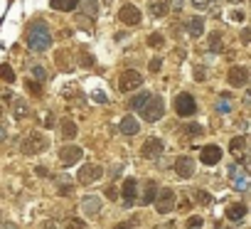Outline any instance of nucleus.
I'll list each match as a JSON object with an SVG mask.
<instances>
[{
    "label": "nucleus",
    "mask_w": 251,
    "mask_h": 229,
    "mask_svg": "<svg viewBox=\"0 0 251 229\" xmlns=\"http://www.w3.org/2000/svg\"><path fill=\"white\" fill-rule=\"evenodd\" d=\"M185 27H187V35H190V37H200V35L204 32V20H202V18H190V20L185 23Z\"/></svg>",
    "instance_id": "f3484780"
},
{
    "label": "nucleus",
    "mask_w": 251,
    "mask_h": 229,
    "mask_svg": "<svg viewBox=\"0 0 251 229\" xmlns=\"http://www.w3.org/2000/svg\"><path fill=\"white\" fill-rule=\"evenodd\" d=\"M81 13L86 18H96L99 15V5H96V0H84L81 3Z\"/></svg>",
    "instance_id": "393cba45"
},
{
    "label": "nucleus",
    "mask_w": 251,
    "mask_h": 229,
    "mask_svg": "<svg viewBox=\"0 0 251 229\" xmlns=\"http://www.w3.org/2000/svg\"><path fill=\"white\" fill-rule=\"evenodd\" d=\"M91 99H94V101H99V103H106V101H108V99H106V94H101V91H94V94H91Z\"/></svg>",
    "instance_id": "a19ab883"
},
{
    "label": "nucleus",
    "mask_w": 251,
    "mask_h": 229,
    "mask_svg": "<svg viewBox=\"0 0 251 229\" xmlns=\"http://www.w3.org/2000/svg\"><path fill=\"white\" fill-rule=\"evenodd\" d=\"M81 209H84V214H89V217L99 214V212H101V197H99V195H86V197L81 200Z\"/></svg>",
    "instance_id": "2eb2a0df"
},
{
    "label": "nucleus",
    "mask_w": 251,
    "mask_h": 229,
    "mask_svg": "<svg viewBox=\"0 0 251 229\" xmlns=\"http://www.w3.org/2000/svg\"><path fill=\"white\" fill-rule=\"evenodd\" d=\"M143 84V76L136 72V69H126L123 74H121V79H118V89L121 91H133V89H138Z\"/></svg>",
    "instance_id": "0eeeda50"
},
{
    "label": "nucleus",
    "mask_w": 251,
    "mask_h": 229,
    "mask_svg": "<svg viewBox=\"0 0 251 229\" xmlns=\"http://www.w3.org/2000/svg\"><path fill=\"white\" fill-rule=\"evenodd\" d=\"M3 138H5V128L0 126V143H3Z\"/></svg>",
    "instance_id": "8fccbe9b"
},
{
    "label": "nucleus",
    "mask_w": 251,
    "mask_h": 229,
    "mask_svg": "<svg viewBox=\"0 0 251 229\" xmlns=\"http://www.w3.org/2000/svg\"><path fill=\"white\" fill-rule=\"evenodd\" d=\"M175 173H177L180 178H192V175H195V160L187 158V155H180V158L175 160Z\"/></svg>",
    "instance_id": "f8f14e48"
},
{
    "label": "nucleus",
    "mask_w": 251,
    "mask_h": 229,
    "mask_svg": "<svg viewBox=\"0 0 251 229\" xmlns=\"http://www.w3.org/2000/svg\"><path fill=\"white\" fill-rule=\"evenodd\" d=\"M170 8L173 10H182V0H170Z\"/></svg>",
    "instance_id": "c03bdc74"
},
{
    "label": "nucleus",
    "mask_w": 251,
    "mask_h": 229,
    "mask_svg": "<svg viewBox=\"0 0 251 229\" xmlns=\"http://www.w3.org/2000/svg\"><path fill=\"white\" fill-rule=\"evenodd\" d=\"M27 113H30L27 103H25L23 99H15V101H13V116H15V119H25Z\"/></svg>",
    "instance_id": "4be33fe9"
},
{
    "label": "nucleus",
    "mask_w": 251,
    "mask_h": 229,
    "mask_svg": "<svg viewBox=\"0 0 251 229\" xmlns=\"http://www.w3.org/2000/svg\"><path fill=\"white\" fill-rule=\"evenodd\" d=\"M165 13H168V5H165V3H160V0L151 3V15H153V18H163Z\"/></svg>",
    "instance_id": "a878e982"
},
{
    "label": "nucleus",
    "mask_w": 251,
    "mask_h": 229,
    "mask_svg": "<svg viewBox=\"0 0 251 229\" xmlns=\"http://www.w3.org/2000/svg\"><path fill=\"white\" fill-rule=\"evenodd\" d=\"M209 50H212V52H222V35H219V32H214V35L209 37Z\"/></svg>",
    "instance_id": "7c9ffc66"
},
{
    "label": "nucleus",
    "mask_w": 251,
    "mask_h": 229,
    "mask_svg": "<svg viewBox=\"0 0 251 229\" xmlns=\"http://www.w3.org/2000/svg\"><path fill=\"white\" fill-rule=\"evenodd\" d=\"M101 175H103V168L89 163V165H81V168H79V173H76V182H79V185H91V182H96Z\"/></svg>",
    "instance_id": "20e7f679"
},
{
    "label": "nucleus",
    "mask_w": 251,
    "mask_h": 229,
    "mask_svg": "<svg viewBox=\"0 0 251 229\" xmlns=\"http://www.w3.org/2000/svg\"><path fill=\"white\" fill-rule=\"evenodd\" d=\"M187 227H190V229H200V227H202V217H190V219H187Z\"/></svg>",
    "instance_id": "ea45409f"
},
{
    "label": "nucleus",
    "mask_w": 251,
    "mask_h": 229,
    "mask_svg": "<svg viewBox=\"0 0 251 229\" xmlns=\"http://www.w3.org/2000/svg\"><path fill=\"white\" fill-rule=\"evenodd\" d=\"M81 64H84V67H94V59H91L86 52H81Z\"/></svg>",
    "instance_id": "79ce46f5"
},
{
    "label": "nucleus",
    "mask_w": 251,
    "mask_h": 229,
    "mask_svg": "<svg viewBox=\"0 0 251 229\" xmlns=\"http://www.w3.org/2000/svg\"><path fill=\"white\" fill-rule=\"evenodd\" d=\"M212 5V0H192V8H200V10H207Z\"/></svg>",
    "instance_id": "58836bf2"
},
{
    "label": "nucleus",
    "mask_w": 251,
    "mask_h": 229,
    "mask_svg": "<svg viewBox=\"0 0 251 229\" xmlns=\"http://www.w3.org/2000/svg\"><path fill=\"white\" fill-rule=\"evenodd\" d=\"M229 3H241V0H229Z\"/></svg>",
    "instance_id": "3c124183"
},
{
    "label": "nucleus",
    "mask_w": 251,
    "mask_h": 229,
    "mask_svg": "<svg viewBox=\"0 0 251 229\" xmlns=\"http://www.w3.org/2000/svg\"><path fill=\"white\" fill-rule=\"evenodd\" d=\"M50 3H52V8H57L62 13H69V10H74L79 5V0H50Z\"/></svg>",
    "instance_id": "412c9836"
},
{
    "label": "nucleus",
    "mask_w": 251,
    "mask_h": 229,
    "mask_svg": "<svg viewBox=\"0 0 251 229\" xmlns=\"http://www.w3.org/2000/svg\"><path fill=\"white\" fill-rule=\"evenodd\" d=\"M200 160H202L204 165H217V163L222 160V148H219V146H204Z\"/></svg>",
    "instance_id": "4468645a"
},
{
    "label": "nucleus",
    "mask_w": 251,
    "mask_h": 229,
    "mask_svg": "<svg viewBox=\"0 0 251 229\" xmlns=\"http://www.w3.org/2000/svg\"><path fill=\"white\" fill-rule=\"evenodd\" d=\"M173 204H175V192H173V187L158 190V195H155V209H158L160 214H168V212H173Z\"/></svg>",
    "instance_id": "423d86ee"
},
{
    "label": "nucleus",
    "mask_w": 251,
    "mask_h": 229,
    "mask_svg": "<svg viewBox=\"0 0 251 229\" xmlns=\"http://www.w3.org/2000/svg\"><path fill=\"white\" fill-rule=\"evenodd\" d=\"M143 187H146V192H143V204H153V200H155V195H158V182L148 180Z\"/></svg>",
    "instance_id": "aec40b11"
},
{
    "label": "nucleus",
    "mask_w": 251,
    "mask_h": 229,
    "mask_svg": "<svg viewBox=\"0 0 251 229\" xmlns=\"http://www.w3.org/2000/svg\"><path fill=\"white\" fill-rule=\"evenodd\" d=\"M121 195H123L126 207H133V202L138 200V182H136L133 178L123 180V185H121Z\"/></svg>",
    "instance_id": "1a4fd4ad"
},
{
    "label": "nucleus",
    "mask_w": 251,
    "mask_h": 229,
    "mask_svg": "<svg viewBox=\"0 0 251 229\" xmlns=\"http://www.w3.org/2000/svg\"><path fill=\"white\" fill-rule=\"evenodd\" d=\"M141 153H143V158H148V160L160 158V153H163V141H160V138H148V141L143 143Z\"/></svg>",
    "instance_id": "9b49d317"
},
{
    "label": "nucleus",
    "mask_w": 251,
    "mask_h": 229,
    "mask_svg": "<svg viewBox=\"0 0 251 229\" xmlns=\"http://www.w3.org/2000/svg\"><path fill=\"white\" fill-rule=\"evenodd\" d=\"M246 187H249V178H246V175H239V178H234V190L244 192Z\"/></svg>",
    "instance_id": "2f4dec72"
},
{
    "label": "nucleus",
    "mask_w": 251,
    "mask_h": 229,
    "mask_svg": "<svg viewBox=\"0 0 251 229\" xmlns=\"http://www.w3.org/2000/svg\"><path fill=\"white\" fill-rule=\"evenodd\" d=\"M47 146H50V143H47V138H45L42 133H30V136H25V141H23V153H25V155H37V153H42Z\"/></svg>",
    "instance_id": "7ed1b4c3"
},
{
    "label": "nucleus",
    "mask_w": 251,
    "mask_h": 229,
    "mask_svg": "<svg viewBox=\"0 0 251 229\" xmlns=\"http://www.w3.org/2000/svg\"><path fill=\"white\" fill-rule=\"evenodd\" d=\"M148 45H151V47H163V45H165V40H163V35H160V32H153V35L148 37Z\"/></svg>",
    "instance_id": "473e14b6"
},
{
    "label": "nucleus",
    "mask_w": 251,
    "mask_h": 229,
    "mask_svg": "<svg viewBox=\"0 0 251 229\" xmlns=\"http://www.w3.org/2000/svg\"><path fill=\"white\" fill-rule=\"evenodd\" d=\"M0 79H5V81H15V72H13L8 64H0Z\"/></svg>",
    "instance_id": "c756f323"
},
{
    "label": "nucleus",
    "mask_w": 251,
    "mask_h": 229,
    "mask_svg": "<svg viewBox=\"0 0 251 229\" xmlns=\"http://www.w3.org/2000/svg\"><path fill=\"white\" fill-rule=\"evenodd\" d=\"M118 18H121V23H126V25H138V23H141V10H138L136 5H123L121 13H118Z\"/></svg>",
    "instance_id": "ddd939ff"
},
{
    "label": "nucleus",
    "mask_w": 251,
    "mask_h": 229,
    "mask_svg": "<svg viewBox=\"0 0 251 229\" xmlns=\"http://www.w3.org/2000/svg\"><path fill=\"white\" fill-rule=\"evenodd\" d=\"M138 131H141V124H138L136 116H126V119L121 121V133H126V136H136Z\"/></svg>",
    "instance_id": "dca6fc26"
},
{
    "label": "nucleus",
    "mask_w": 251,
    "mask_h": 229,
    "mask_svg": "<svg viewBox=\"0 0 251 229\" xmlns=\"http://www.w3.org/2000/svg\"><path fill=\"white\" fill-rule=\"evenodd\" d=\"M67 229H86V224H84V219H69Z\"/></svg>",
    "instance_id": "4c0bfd02"
},
{
    "label": "nucleus",
    "mask_w": 251,
    "mask_h": 229,
    "mask_svg": "<svg viewBox=\"0 0 251 229\" xmlns=\"http://www.w3.org/2000/svg\"><path fill=\"white\" fill-rule=\"evenodd\" d=\"M81 155H84L81 146H62V151H59V160H62V165H74V163L81 160Z\"/></svg>",
    "instance_id": "9d476101"
},
{
    "label": "nucleus",
    "mask_w": 251,
    "mask_h": 229,
    "mask_svg": "<svg viewBox=\"0 0 251 229\" xmlns=\"http://www.w3.org/2000/svg\"><path fill=\"white\" fill-rule=\"evenodd\" d=\"M160 64H163V62H160L158 57H155V59H151V72H160Z\"/></svg>",
    "instance_id": "37998d69"
},
{
    "label": "nucleus",
    "mask_w": 251,
    "mask_h": 229,
    "mask_svg": "<svg viewBox=\"0 0 251 229\" xmlns=\"http://www.w3.org/2000/svg\"><path fill=\"white\" fill-rule=\"evenodd\" d=\"M226 217H229L231 222H239L241 217H246V204H231V207L226 209Z\"/></svg>",
    "instance_id": "5701e85b"
},
{
    "label": "nucleus",
    "mask_w": 251,
    "mask_h": 229,
    "mask_svg": "<svg viewBox=\"0 0 251 229\" xmlns=\"http://www.w3.org/2000/svg\"><path fill=\"white\" fill-rule=\"evenodd\" d=\"M62 136H64L67 141H72V138L76 136V124H74L72 119H64V121H62Z\"/></svg>",
    "instance_id": "b1692460"
},
{
    "label": "nucleus",
    "mask_w": 251,
    "mask_h": 229,
    "mask_svg": "<svg viewBox=\"0 0 251 229\" xmlns=\"http://www.w3.org/2000/svg\"><path fill=\"white\" fill-rule=\"evenodd\" d=\"M185 131H187L190 136H200V133H202L204 128H202L200 124H187V126H185Z\"/></svg>",
    "instance_id": "f704fd0d"
},
{
    "label": "nucleus",
    "mask_w": 251,
    "mask_h": 229,
    "mask_svg": "<svg viewBox=\"0 0 251 229\" xmlns=\"http://www.w3.org/2000/svg\"><path fill=\"white\" fill-rule=\"evenodd\" d=\"M118 173H121V165H116V168H111V178H116Z\"/></svg>",
    "instance_id": "09e8293b"
},
{
    "label": "nucleus",
    "mask_w": 251,
    "mask_h": 229,
    "mask_svg": "<svg viewBox=\"0 0 251 229\" xmlns=\"http://www.w3.org/2000/svg\"><path fill=\"white\" fill-rule=\"evenodd\" d=\"M42 229H57L54 222H42Z\"/></svg>",
    "instance_id": "49530a36"
},
{
    "label": "nucleus",
    "mask_w": 251,
    "mask_h": 229,
    "mask_svg": "<svg viewBox=\"0 0 251 229\" xmlns=\"http://www.w3.org/2000/svg\"><path fill=\"white\" fill-rule=\"evenodd\" d=\"M229 148H231V153H236V155H239V160H241V163L246 160V158H244V151H246V138H244V136H236V138H231Z\"/></svg>",
    "instance_id": "a211bd4d"
},
{
    "label": "nucleus",
    "mask_w": 251,
    "mask_h": 229,
    "mask_svg": "<svg viewBox=\"0 0 251 229\" xmlns=\"http://www.w3.org/2000/svg\"><path fill=\"white\" fill-rule=\"evenodd\" d=\"M214 108H217L219 113H229V111H231V101H229L226 96H222V99L214 103Z\"/></svg>",
    "instance_id": "c85d7f7f"
},
{
    "label": "nucleus",
    "mask_w": 251,
    "mask_h": 229,
    "mask_svg": "<svg viewBox=\"0 0 251 229\" xmlns=\"http://www.w3.org/2000/svg\"><path fill=\"white\" fill-rule=\"evenodd\" d=\"M27 47L32 52H47L52 47V32L45 23H35L27 30Z\"/></svg>",
    "instance_id": "f257e3e1"
},
{
    "label": "nucleus",
    "mask_w": 251,
    "mask_h": 229,
    "mask_svg": "<svg viewBox=\"0 0 251 229\" xmlns=\"http://www.w3.org/2000/svg\"><path fill=\"white\" fill-rule=\"evenodd\" d=\"M32 76H35L37 81H45V79H47V74H45V69H42L40 64H35V67H32Z\"/></svg>",
    "instance_id": "72a5a7b5"
},
{
    "label": "nucleus",
    "mask_w": 251,
    "mask_h": 229,
    "mask_svg": "<svg viewBox=\"0 0 251 229\" xmlns=\"http://www.w3.org/2000/svg\"><path fill=\"white\" fill-rule=\"evenodd\" d=\"M0 229H15V224H10V222H3V224H0Z\"/></svg>",
    "instance_id": "de8ad7c7"
},
{
    "label": "nucleus",
    "mask_w": 251,
    "mask_h": 229,
    "mask_svg": "<svg viewBox=\"0 0 251 229\" xmlns=\"http://www.w3.org/2000/svg\"><path fill=\"white\" fill-rule=\"evenodd\" d=\"M54 182H57V187H59V192H62V195H69V192L74 190V180H72V178H67V175H57V178H54Z\"/></svg>",
    "instance_id": "6ab92c4d"
},
{
    "label": "nucleus",
    "mask_w": 251,
    "mask_h": 229,
    "mask_svg": "<svg viewBox=\"0 0 251 229\" xmlns=\"http://www.w3.org/2000/svg\"><path fill=\"white\" fill-rule=\"evenodd\" d=\"M175 111L180 113V116H195L197 113V101H195V96L192 94H180L177 99H175Z\"/></svg>",
    "instance_id": "39448f33"
},
{
    "label": "nucleus",
    "mask_w": 251,
    "mask_h": 229,
    "mask_svg": "<svg viewBox=\"0 0 251 229\" xmlns=\"http://www.w3.org/2000/svg\"><path fill=\"white\" fill-rule=\"evenodd\" d=\"M25 86H27V91H30V94H35V96H40V94H42L40 84H37V81H32V79H30V81H27Z\"/></svg>",
    "instance_id": "e433bc0d"
},
{
    "label": "nucleus",
    "mask_w": 251,
    "mask_h": 229,
    "mask_svg": "<svg viewBox=\"0 0 251 229\" xmlns=\"http://www.w3.org/2000/svg\"><path fill=\"white\" fill-rule=\"evenodd\" d=\"M195 202H197V204L209 207V204H212V195H209V192H204V190H195Z\"/></svg>",
    "instance_id": "bb28decb"
},
{
    "label": "nucleus",
    "mask_w": 251,
    "mask_h": 229,
    "mask_svg": "<svg viewBox=\"0 0 251 229\" xmlns=\"http://www.w3.org/2000/svg\"><path fill=\"white\" fill-rule=\"evenodd\" d=\"M177 207H180V209H182V212H187V209H190V200H182V202H180V204H177Z\"/></svg>",
    "instance_id": "a18cd8bd"
},
{
    "label": "nucleus",
    "mask_w": 251,
    "mask_h": 229,
    "mask_svg": "<svg viewBox=\"0 0 251 229\" xmlns=\"http://www.w3.org/2000/svg\"><path fill=\"white\" fill-rule=\"evenodd\" d=\"M136 224H138V219L133 217V219H126V222H121V224H116L113 229H133Z\"/></svg>",
    "instance_id": "c9c22d12"
},
{
    "label": "nucleus",
    "mask_w": 251,
    "mask_h": 229,
    "mask_svg": "<svg viewBox=\"0 0 251 229\" xmlns=\"http://www.w3.org/2000/svg\"><path fill=\"white\" fill-rule=\"evenodd\" d=\"M141 113H143V119H146L148 124H153V121H160V119H163V113H165L163 99H160V96H151V94H148L146 103L141 106Z\"/></svg>",
    "instance_id": "f03ea898"
},
{
    "label": "nucleus",
    "mask_w": 251,
    "mask_h": 229,
    "mask_svg": "<svg viewBox=\"0 0 251 229\" xmlns=\"http://www.w3.org/2000/svg\"><path fill=\"white\" fill-rule=\"evenodd\" d=\"M146 99H148V94H136V96L128 101V106H131V108H136V111H141V106L146 103Z\"/></svg>",
    "instance_id": "cd10ccee"
},
{
    "label": "nucleus",
    "mask_w": 251,
    "mask_h": 229,
    "mask_svg": "<svg viewBox=\"0 0 251 229\" xmlns=\"http://www.w3.org/2000/svg\"><path fill=\"white\" fill-rule=\"evenodd\" d=\"M246 84H249V69L241 67V64L231 67V69H229V86H234V89H244Z\"/></svg>",
    "instance_id": "6e6552de"
}]
</instances>
